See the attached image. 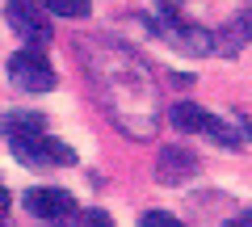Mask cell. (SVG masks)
Returning a JSON list of instances; mask_svg holds the SVG:
<instances>
[{"instance_id": "7a4b0ae2", "label": "cell", "mask_w": 252, "mask_h": 227, "mask_svg": "<svg viewBox=\"0 0 252 227\" xmlns=\"http://www.w3.org/2000/svg\"><path fill=\"white\" fill-rule=\"evenodd\" d=\"M13 143V156L30 168H63V164H72L76 152L59 139H51L46 130H26V135H9Z\"/></svg>"}, {"instance_id": "8992f818", "label": "cell", "mask_w": 252, "mask_h": 227, "mask_svg": "<svg viewBox=\"0 0 252 227\" xmlns=\"http://www.w3.org/2000/svg\"><path fill=\"white\" fill-rule=\"evenodd\" d=\"M189 173H198V156L185 152V147H168L160 156V164H156V177L160 181H185Z\"/></svg>"}, {"instance_id": "277c9868", "label": "cell", "mask_w": 252, "mask_h": 227, "mask_svg": "<svg viewBox=\"0 0 252 227\" xmlns=\"http://www.w3.org/2000/svg\"><path fill=\"white\" fill-rule=\"evenodd\" d=\"M26 210H30L34 219L55 223V219L76 215V198H72L67 190H59V185H34V190H26Z\"/></svg>"}, {"instance_id": "30bf717a", "label": "cell", "mask_w": 252, "mask_h": 227, "mask_svg": "<svg viewBox=\"0 0 252 227\" xmlns=\"http://www.w3.org/2000/svg\"><path fill=\"white\" fill-rule=\"evenodd\" d=\"M9 215V190H4V181H0V219Z\"/></svg>"}, {"instance_id": "6da1fadb", "label": "cell", "mask_w": 252, "mask_h": 227, "mask_svg": "<svg viewBox=\"0 0 252 227\" xmlns=\"http://www.w3.org/2000/svg\"><path fill=\"white\" fill-rule=\"evenodd\" d=\"M168 122L177 130H198V135H210V139H219V143H227V147H244L252 139V127L240 118V127L235 122H223V118H215V114H206L202 105H193V101H177V105L168 109Z\"/></svg>"}, {"instance_id": "ba28073f", "label": "cell", "mask_w": 252, "mask_h": 227, "mask_svg": "<svg viewBox=\"0 0 252 227\" xmlns=\"http://www.w3.org/2000/svg\"><path fill=\"white\" fill-rule=\"evenodd\" d=\"M42 4L55 17H89V9H93V0H42Z\"/></svg>"}, {"instance_id": "9c48e42d", "label": "cell", "mask_w": 252, "mask_h": 227, "mask_svg": "<svg viewBox=\"0 0 252 227\" xmlns=\"http://www.w3.org/2000/svg\"><path fill=\"white\" fill-rule=\"evenodd\" d=\"M143 227H177V219H172L168 210H147V215H143Z\"/></svg>"}, {"instance_id": "3957f363", "label": "cell", "mask_w": 252, "mask_h": 227, "mask_svg": "<svg viewBox=\"0 0 252 227\" xmlns=\"http://www.w3.org/2000/svg\"><path fill=\"white\" fill-rule=\"evenodd\" d=\"M9 80L21 93H51L55 89V67H51V59L42 51L30 46V51H17L9 59Z\"/></svg>"}, {"instance_id": "52a82bcc", "label": "cell", "mask_w": 252, "mask_h": 227, "mask_svg": "<svg viewBox=\"0 0 252 227\" xmlns=\"http://www.w3.org/2000/svg\"><path fill=\"white\" fill-rule=\"evenodd\" d=\"M26 130H46V118L42 114H9L4 135H26Z\"/></svg>"}, {"instance_id": "5b68a950", "label": "cell", "mask_w": 252, "mask_h": 227, "mask_svg": "<svg viewBox=\"0 0 252 227\" xmlns=\"http://www.w3.org/2000/svg\"><path fill=\"white\" fill-rule=\"evenodd\" d=\"M4 17H9V26L17 30L26 42H46V38H51V21L42 17L38 0H9V4H4Z\"/></svg>"}]
</instances>
